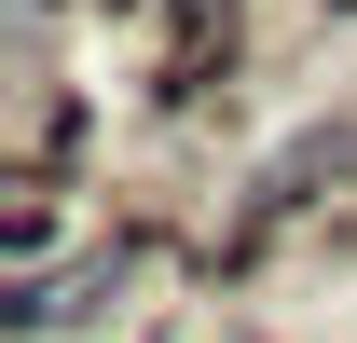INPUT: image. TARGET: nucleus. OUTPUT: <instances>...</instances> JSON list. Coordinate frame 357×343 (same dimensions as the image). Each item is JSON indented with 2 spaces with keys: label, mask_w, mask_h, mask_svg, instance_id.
<instances>
[{
  "label": "nucleus",
  "mask_w": 357,
  "mask_h": 343,
  "mask_svg": "<svg viewBox=\"0 0 357 343\" xmlns=\"http://www.w3.org/2000/svg\"><path fill=\"white\" fill-rule=\"evenodd\" d=\"M234 343H261V330H234Z\"/></svg>",
  "instance_id": "1"
}]
</instances>
